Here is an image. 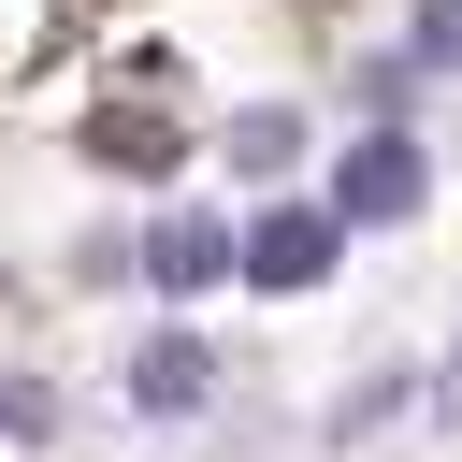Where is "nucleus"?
I'll return each mask as SVG.
<instances>
[{
    "label": "nucleus",
    "mask_w": 462,
    "mask_h": 462,
    "mask_svg": "<svg viewBox=\"0 0 462 462\" xmlns=\"http://www.w3.org/2000/svg\"><path fill=\"white\" fill-rule=\"evenodd\" d=\"M332 231H346V217H303V202H274V217H260L231 260H245L260 289H318V274H332Z\"/></svg>",
    "instance_id": "nucleus-1"
},
{
    "label": "nucleus",
    "mask_w": 462,
    "mask_h": 462,
    "mask_svg": "<svg viewBox=\"0 0 462 462\" xmlns=\"http://www.w3.org/2000/svg\"><path fill=\"white\" fill-rule=\"evenodd\" d=\"M404 202H419V144H404V130H375V144L332 173V217H346V231H375V217H404Z\"/></svg>",
    "instance_id": "nucleus-2"
},
{
    "label": "nucleus",
    "mask_w": 462,
    "mask_h": 462,
    "mask_svg": "<svg viewBox=\"0 0 462 462\" xmlns=\"http://www.w3.org/2000/svg\"><path fill=\"white\" fill-rule=\"evenodd\" d=\"M144 274H159V289H202V274H231V231H217V217H159Z\"/></svg>",
    "instance_id": "nucleus-3"
},
{
    "label": "nucleus",
    "mask_w": 462,
    "mask_h": 462,
    "mask_svg": "<svg viewBox=\"0 0 462 462\" xmlns=\"http://www.w3.org/2000/svg\"><path fill=\"white\" fill-rule=\"evenodd\" d=\"M130 390H144V404H202V390H217V361H202V346H188V332H159V346H144V375H130Z\"/></svg>",
    "instance_id": "nucleus-4"
},
{
    "label": "nucleus",
    "mask_w": 462,
    "mask_h": 462,
    "mask_svg": "<svg viewBox=\"0 0 462 462\" xmlns=\"http://www.w3.org/2000/svg\"><path fill=\"white\" fill-rule=\"evenodd\" d=\"M404 58H419V72H462V0H433V14L404 29Z\"/></svg>",
    "instance_id": "nucleus-5"
}]
</instances>
